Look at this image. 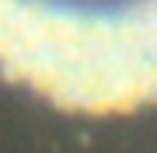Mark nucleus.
<instances>
[{
    "label": "nucleus",
    "mask_w": 157,
    "mask_h": 153,
    "mask_svg": "<svg viewBox=\"0 0 157 153\" xmlns=\"http://www.w3.org/2000/svg\"><path fill=\"white\" fill-rule=\"evenodd\" d=\"M0 77L84 118L157 108V0H0Z\"/></svg>",
    "instance_id": "1"
}]
</instances>
